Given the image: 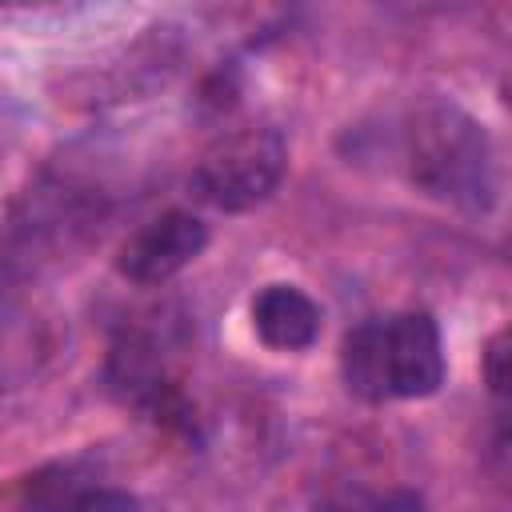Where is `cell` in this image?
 I'll return each mask as SVG.
<instances>
[{
	"mask_svg": "<svg viewBox=\"0 0 512 512\" xmlns=\"http://www.w3.org/2000/svg\"><path fill=\"white\" fill-rule=\"evenodd\" d=\"M404 156L412 184L424 188L428 196L472 216L496 204V188H500L496 148L484 124L468 116L456 100L424 96L408 108Z\"/></svg>",
	"mask_w": 512,
	"mask_h": 512,
	"instance_id": "obj_1",
	"label": "cell"
},
{
	"mask_svg": "<svg viewBox=\"0 0 512 512\" xmlns=\"http://www.w3.org/2000/svg\"><path fill=\"white\" fill-rule=\"evenodd\" d=\"M344 388L368 404L424 400L444 384L440 328L428 312H396L388 320H364L340 348Z\"/></svg>",
	"mask_w": 512,
	"mask_h": 512,
	"instance_id": "obj_2",
	"label": "cell"
},
{
	"mask_svg": "<svg viewBox=\"0 0 512 512\" xmlns=\"http://www.w3.org/2000/svg\"><path fill=\"white\" fill-rule=\"evenodd\" d=\"M288 168V144L276 128L248 124L216 136L196 168H192V192L216 212H248L264 204Z\"/></svg>",
	"mask_w": 512,
	"mask_h": 512,
	"instance_id": "obj_3",
	"label": "cell"
},
{
	"mask_svg": "<svg viewBox=\"0 0 512 512\" xmlns=\"http://www.w3.org/2000/svg\"><path fill=\"white\" fill-rule=\"evenodd\" d=\"M208 244V228L192 212H164L136 228L120 252H116V272L132 284H164L176 272H184Z\"/></svg>",
	"mask_w": 512,
	"mask_h": 512,
	"instance_id": "obj_4",
	"label": "cell"
},
{
	"mask_svg": "<svg viewBox=\"0 0 512 512\" xmlns=\"http://www.w3.org/2000/svg\"><path fill=\"white\" fill-rule=\"evenodd\" d=\"M108 384H112V392H120L124 404H136L152 416H176L180 412V392L168 376L164 352L144 332H124L112 344Z\"/></svg>",
	"mask_w": 512,
	"mask_h": 512,
	"instance_id": "obj_5",
	"label": "cell"
},
{
	"mask_svg": "<svg viewBox=\"0 0 512 512\" xmlns=\"http://www.w3.org/2000/svg\"><path fill=\"white\" fill-rule=\"evenodd\" d=\"M20 512H136V500L124 488L100 484L80 464H56L24 484Z\"/></svg>",
	"mask_w": 512,
	"mask_h": 512,
	"instance_id": "obj_6",
	"label": "cell"
},
{
	"mask_svg": "<svg viewBox=\"0 0 512 512\" xmlns=\"http://www.w3.org/2000/svg\"><path fill=\"white\" fill-rule=\"evenodd\" d=\"M252 332L272 352H304L320 336V308L296 284H264L252 296Z\"/></svg>",
	"mask_w": 512,
	"mask_h": 512,
	"instance_id": "obj_7",
	"label": "cell"
},
{
	"mask_svg": "<svg viewBox=\"0 0 512 512\" xmlns=\"http://www.w3.org/2000/svg\"><path fill=\"white\" fill-rule=\"evenodd\" d=\"M484 380L496 396H504V388H508V332H496L484 344Z\"/></svg>",
	"mask_w": 512,
	"mask_h": 512,
	"instance_id": "obj_8",
	"label": "cell"
},
{
	"mask_svg": "<svg viewBox=\"0 0 512 512\" xmlns=\"http://www.w3.org/2000/svg\"><path fill=\"white\" fill-rule=\"evenodd\" d=\"M348 512H420V496L412 492H384V496H364L352 500Z\"/></svg>",
	"mask_w": 512,
	"mask_h": 512,
	"instance_id": "obj_9",
	"label": "cell"
}]
</instances>
